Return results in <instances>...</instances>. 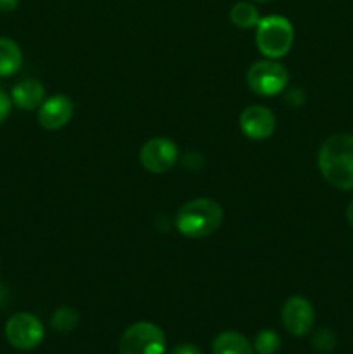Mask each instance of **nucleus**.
I'll list each match as a JSON object with an SVG mask.
<instances>
[{"instance_id":"nucleus-1","label":"nucleus","mask_w":353,"mask_h":354,"mask_svg":"<svg viewBox=\"0 0 353 354\" xmlns=\"http://www.w3.org/2000/svg\"><path fill=\"white\" fill-rule=\"evenodd\" d=\"M322 176L339 190H353V135L338 133L329 137L318 151Z\"/></svg>"},{"instance_id":"nucleus-2","label":"nucleus","mask_w":353,"mask_h":354,"mask_svg":"<svg viewBox=\"0 0 353 354\" xmlns=\"http://www.w3.org/2000/svg\"><path fill=\"white\" fill-rule=\"evenodd\" d=\"M224 221L220 204L208 197H199L183 204L175 218V225L183 237L204 239L213 235Z\"/></svg>"},{"instance_id":"nucleus-3","label":"nucleus","mask_w":353,"mask_h":354,"mask_svg":"<svg viewBox=\"0 0 353 354\" xmlns=\"http://www.w3.org/2000/svg\"><path fill=\"white\" fill-rule=\"evenodd\" d=\"M294 41V28L284 16L262 17L256 24V47L265 57L280 59L287 55Z\"/></svg>"},{"instance_id":"nucleus-4","label":"nucleus","mask_w":353,"mask_h":354,"mask_svg":"<svg viewBox=\"0 0 353 354\" xmlns=\"http://www.w3.org/2000/svg\"><path fill=\"white\" fill-rule=\"evenodd\" d=\"M166 335L151 322H137L123 332L120 354H165Z\"/></svg>"},{"instance_id":"nucleus-5","label":"nucleus","mask_w":353,"mask_h":354,"mask_svg":"<svg viewBox=\"0 0 353 354\" xmlns=\"http://www.w3.org/2000/svg\"><path fill=\"white\" fill-rule=\"evenodd\" d=\"M246 82H248L249 88L258 95L272 97L286 90L287 82H289V73L273 59L258 61L248 69Z\"/></svg>"},{"instance_id":"nucleus-6","label":"nucleus","mask_w":353,"mask_h":354,"mask_svg":"<svg viewBox=\"0 0 353 354\" xmlns=\"http://www.w3.org/2000/svg\"><path fill=\"white\" fill-rule=\"evenodd\" d=\"M44 324L31 313H16L7 320L6 339L14 349L33 351L44 342Z\"/></svg>"},{"instance_id":"nucleus-7","label":"nucleus","mask_w":353,"mask_h":354,"mask_svg":"<svg viewBox=\"0 0 353 354\" xmlns=\"http://www.w3.org/2000/svg\"><path fill=\"white\" fill-rule=\"evenodd\" d=\"M176 159H179V147L170 138H151L141 149L142 166L151 173L170 171L176 165Z\"/></svg>"},{"instance_id":"nucleus-8","label":"nucleus","mask_w":353,"mask_h":354,"mask_svg":"<svg viewBox=\"0 0 353 354\" xmlns=\"http://www.w3.org/2000/svg\"><path fill=\"white\" fill-rule=\"evenodd\" d=\"M282 325L294 337H303L311 330L315 322V311L307 297L293 296L284 303L280 311Z\"/></svg>"},{"instance_id":"nucleus-9","label":"nucleus","mask_w":353,"mask_h":354,"mask_svg":"<svg viewBox=\"0 0 353 354\" xmlns=\"http://www.w3.org/2000/svg\"><path fill=\"white\" fill-rule=\"evenodd\" d=\"M241 131L251 140H266L275 131V114L265 106L246 107L239 118Z\"/></svg>"},{"instance_id":"nucleus-10","label":"nucleus","mask_w":353,"mask_h":354,"mask_svg":"<svg viewBox=\"0 0 353 354\" xmlns=\"http://www.w3.org/2000/svg\"><path fill=\"white\" fill-rule=\"evenodd\" d=\"M75 104L66 95H54L38 107V123L45 130H61L71 121Z\"/></svg>"},{"instance_id":"nucleus-11","label":"nucleus","mask_w":353,"mask_h":354,"mask_svg":"<svg viewBox=\"0 0 353 354\" xmlns=\"http://www.w3.org/2000/svg\"><path fill=\"white\" fill-rule=\"evenodd\" d=\"M10 99H12L14 106L19 107V109L33 111L44 104L45 88L38 80L26 78L14 85Z\"/></svg>"},{"instance_id":"nucleus-12","label":"nucleus","mask_w":353,"mask_h":354,"mask_svg":"<svg viewBox=\"0 0 353 354\" xmlns=\"http://www.w3.org/2000/svg\"><path fill=\"white\" fill-rule=\"evenodd\" d=\"M211 351L213 354H253L255 349H253L251 342L246 339V335L227 330L215 337Z\"/></svg>"},{"instance_id":"nucleus-13","label":"nucleus","mask_w":353,"mask_h":354,"mask_svg":"<svg viewBox=\"0 0 353 354\" xmlns=\"http://www.w3.org/2000/svg\"><path fill=\"white\" fill-rule=\"evenodd\" d=\"M23 64V52L10 38H0V76L16 75Z\"/></svg>"},{"instance_id":"nucleus-14","label":"nucleus","mask_w":353,"mask_h":354,"mask_svg":"<svg viewBox=\"0 0 353 354\" xmlns=\"http://www.w3.org/2000/svg\"><path fill=\"white\" fill-rule=\"evenodd\" d=\"M80 324V313L75 310V308L62 306L59 310L54 311L51 318V327L54 328L59 334H68V332H73Z\"/></svg>"},{"instance_id":"nucleus-15","label":"nucleus","mask_w":353,"mask_h":354,"mask_svg":"<svg viewBox=\"0 0 353 354\" xmlns=\"http://www.w3.org/2000/svg\"><path fill=\"white\" fill-rule=\"evenodd\" d=\"M230 21L237 28H242V30H248V28H253L258 24L260 14L256 10V7L249 2H237L230 9Z\"/></svg>"},{"instance_id":"nucleus-16","label":"nucleus","mask_w":353,"mask_h":354,"mask_svg":"<svg viewBox=\"0 0 353 354\" xmlns=\"http://www.w3.org/2000/svg\"><path fill=\"white\" fill-rule=\"evenodd\" d=\"M253 349L258 354H275L280 349V337L277 332L269 330H260L256 334L255 342H253Z\"/></svg>"},{"instance_id":"nucleus-17","label":"nucleus","mask_w":353,"mask_h":354,"mask_svg":"<svg viewBox=\"0 0 353 354\" xmlns=\"http://www.w3.org/2000/svg\"><path fill=\"white\" fill-rule=\"evenodd\" d=\"M311 344L317 351L331 353L338 344V341H336V335L331 328H318L314 337H311Z\"/></svg>"},{"instance_id":"nucleus-18","label":"nucleus","mask_w":353,"mask_h":354,"mask_svg":"<svg viewBox=\"0 0 353 354\" xmlns=\"http://www.w3.org/2000/svg\"><path fill=\"white\" fill-rule=\"evenodd\" d=\"M10 109H12V99L3 90H0V124L7 121Z\"/></svg>"},{"instance_id":"nucleus-19","label":"nucleus","mask_w":353,"mask_h":354,"mask_svg":"<svg viewBox=\"0 0 353 354\" xmlns=\"http://www.w3.org/2000/svg\"><path fill=\"white\" fill-rule=\"evenodd\" d=\"M170 354H203V353H201V349L197 348L196 344H189V342H185V344H179L176 348H173Z\"/></svg>"},{"instance_id":"nucleus-20","label":"nucleus","mask_w":353,"mask_h":354,"mask_svg":"<svg viewBox=\"0 0 353 354\" xmlns=\"http://www.w3.org/2000/svg\"><path fill=\"white\" fill-rule=\"evenodd\" d=\"M19 6V0H0V12H12Z\"/></svg>"},{"instance_id":"nucleus-21","label":"nucleus","mask_w":353,"mask_h":354,"mask_svg":"<svg viewBox=\"0 0 353 354\" xmlns=\"http://www.w3.org/2000/svg\"><path fill=\"white\" fill-rule=\"evenodd\" d=\"M346 220H348V223L353 227V199L350 201L348 207H346Z\"/></svg>"},{"instance_id":"nucleus-22","label":"nucleus","mask_w":353,"mask_h":354,"mask_svg":"<svg viewBox=\"0 0 353 354\" xmlns=\"http://www.w3.org/2000/svg\"><path fill=\"white\" fill-rule=\"evenodd\" d=\"M3 297H6V290H3V287L0 286V303L3 301Z\"/></svg>"},{"instance_id":"nucleus-23","label":"nucleus","mask_w":353,"mask_h":354,"mask_svg":"<svg viewBox=\"0 0 353 354\" xmlns=\"http://www.w3.org/2000/svg\"><path fill=\"white\" fill-rule=\"evenodd\" d=\"M255 2H270V0H255Z\"/></svg>"}]
</instances>
